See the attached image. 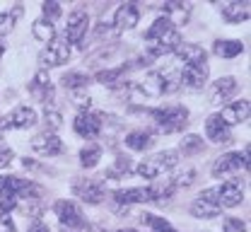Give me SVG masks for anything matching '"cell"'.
Returning <instances> with one entry per match:
<instances>
[{"label":"cell","instance_id":"277c9868","mask_svg":"<svg viewBox=\"0 0 251 232\" xmlns=\"http://www.w3.org/2000/svg\"><path fill=\"white\" fill-rule=\"evenodd\" d=\"M198 199L210 201V203H215L218 208H237V206L244 201V189H242L239 181L227 179V181H222L220 186H210V189L201 191Z\"/></svg>","mask_w":251,"mask_h":232},{"label":"cell","instance_id":"836d02e7","mask_svg":"<svg viewBox=\"0 0 251 232\" xmlns=\"http://www.w3.org/2000/svg\"><path fill=\"white\" fill-rule=\"evenodd\" d=\"M128 172H133V162L128 160V157H119L116 160V167H111V169H106V179H121V177H126Z\"/></svg>","mask_w":251,"mask_h":232},{"label":"cell","instance_id":"ac0fdd59","mask_svg":"<svg viewBox=\"0 0 251 232\" xmlns=\"http://www.w3.org/2000/svg\"><path fill=\"white\" fill-rule=\"evenodd\" d=\"M208 73H210L208 63L184 66V70L179 73V75H181V87H188V90H203L205 82H208Z\"/></svg>","mask_w":251,"mask_h":232},{"label":"cell","instance_id":"6da1fadb","mask_svg":"<svg viewBox=\"0 0 251 232\" xmlns=\"http://www.w3.org/2000/svg\"><path fill=\"white\" fill-rule=\"evenodd\" d=\"M145 41H148V58H159L167 53H174L184 41H181V32L162 15L148 27L145 32Z\"/></svg>","mask_w":251,"mask_h":232},{"label":"cell","instance_id":"d6a6232c","mask_svg":"<svg viewBox=\"0 0 251 232\" xmlns=\"http://www.w3.org/2000/svg\"><path fill=\"white\" fill-rule=\"evenodd\" d=\"M162 85H164V95H172L181 87V75L179 70H162Z\"/></svg>","mask_w":251,"mask_h":232},{"label":"cell","instance_id":"5bb4252c","mask_svg":"<svg viewBox=\"0 0 251 232\" xmlns=\"http://www.w3.org/2000/svg\"><path fill=\"white\" fill-rule=\"evenodd\" d=\"M73 194L85 203H101L106 196V189H104V181H97V179H77L73 184Z\"/></svg>","mask_w":251,"mask_h":232},{"label":"cell","instance_id":"44dd1931","mask_svg":"<svg viewBox=\"0 0 251 232\" xmlns=\"http://www.w3.org/2000/svg\"><path fill=\"white\" fill-rule=\"evenodd\" d=\"M205 135L210 138V143H232V129L220 119L218 114H210L208 119H205Z\"/></svg>","mask_w":251,"mask_h":232},{"label":"cell","instance_id":"52a82bcc","mask_svg":"<svg viewBox=\"0 0 251 232\" xmlns=\"http://www.w3.org/2000/svg\"><path fill=\"white\" fill-rule=\"evenodd\" d=\"M87 29H90V15L87 10L82 7H75L70 15H68V22H65V41L70 46H82L85 36H87Z\"/></svg>","mask_w":251,"mask_h":232},{"label":"cell","instance_id":"83f0119b","mask_svg":"<svg viewBox=\"0 0 251 232\" xmlns=\"http://www.w3.org/2000/svg\"><path fill=\"white\" fill-rule=\"evenodd\" d=\"M31 34H34V39H36V41H44V44H51L53 39H58V34H56V25L46 22L44 17L34 20V25H31Z\"/></svg>","mask_w":251,"mask_h":232},{"label":"cell","instance_id":"9c48e42d","mask_svg":"<svg viewBox=\"0 0 251 232\" xmlns=\"http://www.w3.org/2000/svg\"><path fill=\"white\" fill-rule=\"evenodd\" d=\"M36 121H39V116H36L34 106L20 104V106H15L10 114L0 116V133L2 131H15V129H31Z\"/></svg>","mask_w":251,"mask_h":232},{"label":"cell","instance_id":"f1b7e54d","mask_svg":"<svg viewBox=\"0 0 251 232\" xmlns=\"http://www.w3.org/2000/svg\"><path fill=\"white\" fill-rule=\"evenodd\" d=\"M205 150V143H203V138L201 135H196V133H186L184 138H181V143H179V155H198V153H203Z\"/></svg>","mask_w":251,"mask_h":232},{"label":"cell","instance_id":"8992f818","mask_svg":"<svg viewBox=\"0 0 251 232\" xmlns=\"http://www.w3.org/2000/svg\"><path fill=\"white\" fill-rule=\"evenodd\" d=\"M239 169H249V145L244 148V153H234V150L232 153H222L210 167V174L222 179V177L234 174Z\"/></svg>","mask_w":251,"mask_h":232},{"label":"cell","instance_id":"e575fe53","mask_svg":"<svg viewBox=\"0 0 251 232\" xmlns=\"http://www.w3.org/2000/svg\"><path fill=\"white\" fill-rule=\"evenodd\" d=\"M44 121H46V131L56 133L63 126V119H61V111H56L53 106H46L44 111Z\"/></svg>","mask_w":251,"mask_h":232},{"label":"cell","instance_id":"7c38bea8","mask_svg":"<svg viewBox=\"0 0 251 232\" xmlns=\"http://www.w3.org/2000/svg\"><path fill=\"white\" fill-rule=\"evenodd\" d=\"M29 148L36 155H41V157H53V155H61L63 150H65L63 140L58 138V133H51V131L36 133V135L31 138Z\"/></svg>","mask_w":251,"mask_h":232},{"label":"cell","instance_id":"5b68a950","mask_svg":"<svg viewBox=\"0 0 251 232\" xmlns=\"http://www.w3.org/2000/svg\"><path fill=\"white\" fill-rule=\"evenodd\" d=\"M53 213L58 218V223L63 225L65 232H75V230H85L87 223H85V215L80 210V206L75 201H68V199H61L53 203Z\"/></svg>","mask_w":251,"mask_h":232},{"label":"cell","instance_id":"7402d4cb","mask_svg":"<svg viewBox=\"0 0 251 232\" xmlns=\"http://www.w3.org/2000/svg\"><path fill=\"white\" fill-rule=\"evenodd\" d=\"M220 15H222V20L229 22V25H242V22L249 20V2H237V0L222 2V5H220Z\"/></svg>","mask_w":251,"mask_h":232},{"label":"cell","instance_id":"f35d334b","mask_svg":"<svg viewBox=\"0 0 251 232\" xmlns=\"http://www.w3.org/2000/svg\"><path fill=\"white\" fill-rule=\"evenodd\" d=\"M73 104H75V106H80L82 111H90V106H92V97H90V95H85V92H73Z\"/></svg>","mask_w":251,"mask_h":232},{"label":"cell","instance_id":"ba28073f","mask_svg":"<svg viewBox=\"0 0 251 232\" xmlns=\"http://www.w3.org/2000/svg\"><path fill=\"white\" fill-rule=\"evenodd\" d=\"M70 53H73V46L65 41V39H53L51 44H46V49L39 53V63L41 70H51V68L65 66L70 61Z\"/></svg>","mask_w":251,"mask_h":232},{"label":"cell","instance_id":"1f68e13d","mask_svg":"<svg viewBox=\"0 0 251 232\" xmlns=\"http://www.w3.org/2000/svg\"><path fill=\"white\" fill-rule=\"evenodd\" d=\"M140 223L145 225V228H150L152 232H164L172 223L167 220V218H162V215H155V213H143L140 215Z\"/></svg>","mask_w":251,"mask_h":232},{"label":"cell","instance_id":"d6986e66","mask_svg":"<svg viewBox=\"0 0 251 232\" xmlns=\"http://www.w3.org/2000/svg\"><path fill=\"white\" fill-rule=\"evenodd\" d=\"M157 133L152 129H138V131H130L128 135L124 138V145L128 150H133V153H145V150H150L152 145H155V138Z\"/></svg>","mask_w":251,"mask_h":232},{"label":"cell","instance_id":"2e32d148","mask_svg":"<svg viewBox=\"0 0 251 232\" xmlns=\"http://www.w3.org/2000/svg\"><path fill=\"white\" fill-rule=\"evenodd\" d=\"M249 111H251L249 100H234V102H227L218 116L232 129V126H237V124H244V121L249 119Z\"/></svg>","mask_w":251,"mask_h":232},{"label":"cell","instance_id":"4316f807","mask_svg":"<svg viewBox=\"0 0 251 232\" xmlns=\"http://www.w3.org/2000/svg\"><path fill=\"white\" fill-rule=\"evenodd\" d=\"M191 215L193 218H201V220H213V218H218L220 213H222V208H218L215 203H210V201H203V199H196L191 203Z\"/></svg>","mask_w":251,"mask_h":232},{"label":"cell","instance_id":"9a60e30c","mask_svg":"<svg viewBox=\"0 0 251 232\" xmlns=\"http://www.w3.org/2000/svg\"><path fill=\"white\" fill-rule=\"evenodd\" d=\"M138 22H140V10H138V5L124 2V5L116 7L114 20H111V27L116 29V34H124V32H128V29H133Z\"/></svg>","mask_w":251,"mask_h":232},{"label":"cell","instance_id":"30bf717a","mask_svg":"<svg viewBox=\"0 0 251 232\" xmlns=\"http://www.w3.org/2000/svg\"><path fill=\"white\" fill-rule=\"evenodd\" d=\"M114 201L119 206H135V203H152L157 201V189L155 186H130V189H116L114 194Z\"/></svg>","mask_w":251,"mask_h":232},{"label":"cell","instance_id":"4dcf8cb0","mask_svg":"<svg viewBox=\"0 0 251 232\" xmlns=\"http://www.w3.org/2000/svg\"><path fill=\"white\" fill-rule=\"evenodd\" d=\"M101 145H97V143H87L82 150H80V165L85 167V169H92V167L99 165V160H101Z\"/></svg>","mask_w":251,"mask_h":232},{"label":"cell","instance_id":"8fae6325","mask_svg":"<svg viewBox=\"0 0 251 232\" xmlns=\"http://www.w3.org/2000/svg\"><path fill=\"white\" fill-rule=\"evenodd\" d=\"M73 131L80 138H97L104 131V119L101 111H80L73 121Z\"/></svg>","mask_w":251,"mask_h":232},{"label":"cell","instance_id":"3957f363","mask_svg":"<svg viewBox=\"0 0 251 232\" xmlns=\"http://www.w3.org/2000/svg\"><path fill=\"white\" fill-rule=\"evenodd\" d=\"M179 160L181 157H179L176 150H162V153H157L152 157H145L143 162L133 165V172L138 177H143V179H159L162 174L172 172L174 167L179 165Z\"/></svg>","mask_w":251,"mask_h":232},{"label":"cell","instance_id":"60d3db41","mask_svg":"<svg viewBox=\"0 0 251 232\" xmlns=\"http://www.w3.org/2000/svg\"><path fill=\"white\" fill-rule=\"evenodd\" d=\"M27 232H51V228L46 225V223H41V220H36V223H31L29 230Z\"/></svg>","mask_w":251,"mask_h":232},{"label":"cell","instance_id":"ab89813d","mask_svg":"<svg viewBox=\"0 0 251 232\" xmlns=\"http://www.w3.org/2000/svg\"><path fill=\"white\" fill-rule=\"evenodd\" d=\"M15 160V153H12V148L10 145H5L2 140H0V169L2 167H7L10 162Z\"/></svg>","mask_w":251,"mask_h":232},{"label":"cell","instance_id":"d4e9b609","mask_svg":"<svg viewBox=\"0 0 251 232\" xmlns=\"http://www.w3.org/2000/svg\"><path fill=\"white\" fill-rule=\"evenodd\" d=\"M162 12H164V17L179 29L181 25H186L188 15H191V7L184 5V2H169V5H164L162 7Z\"/></svg>","mask_w":251,"mask_h":232},{"label":"cell","instance_id":"4fadbf2b","mask_svg":"<svg viewBox=\"0 0 251 232\" xmlns=\"http://www.w3.org/2000/svg\"><path fill=\"white\" fill-rule=\"evenodd\" d=\"M27 87H29V95H34V100H39L41 104H46V106H51L53 100H56V87H53V82H51V77H49L46 70H39L29 80Z\"/></svg>","mask_w":251,"mask_h":232},{"label":"cell","instance_id":"cb8c5ba5","mask_svg":"<svg viewBox=\"0 0 251 232\" xmlns=\"http://www.w3.org/2000/svg\"><path fill=\"white\" fill-rule=\"evenodd\" d=\"M213 53L220 58H237L239 53H244V44L239 39H218L213 44Z\"/></svg>","mask_w":251,"mask_h":232},{"label":"cell","instance_id":"8d00e7d4","mask_svg":"<svg viewBox=\"0 0 251 232\" xmlns=\"http://www.w3.org/2000/svg\"><path fill=\"white\" fill-rule=\"evenodd\" d=\"M169 181L174 184V189H186V186H191V184L196 181V169H186V172L176 174V177L169 179Z\"/></svg>","mask_w":251,"mask_h":232},{"label":"cell","instance_id":"7bdbcfd3","mask_svg":"<svg viewBox=\"0 0 251 232\" xmlns=\"http://www.w3.org/2000/svg\"><path fill=\"white\" fill-rule=\"evenodd\" d=\"M164 232H179V230H174V228H172V225H169V228H167V230Z\"/></svg>","mask_w":251,"mask_h":232},{"label":"cell","instance_id":"7a4b0ae2","mask_svg":"<svg viewBox=\"0 0 251 232\" xmlns=\"http://www.w3.org/2000/svg\"><path fill=\"white\" fill-rule=\"evenodd\" d=\"M148 114L155 119L157 129L162 133H181L188 126V109L184 104H169V106L148 109Z\"/></svg>","mask_w":251,"mask_h":232},{"label":"cell","instance_id":"74e56055","mask_svg":"<svg viewBox=\"0 0 251 232\" xmlns=\"http://www.w3.org/2000/svg\"><path fill=\"white\" fill-rule=\"evenodd\" d=\"M222 232H249V228H247V223L239 220V218H225Z\"/></svg>","mask_w":251,"mask_h":232},{"label":"cell","instance_id":"e0dca14e","mask_svg":"<svg viewBox=\"0 0 251 232\" xmlns=\"http://www.w3.org/2000/svg\"><path fill=\"white\" fill-rule=\"evenodd\" d=\"M237 90H239L237 77H234V75H222V77H218V80L213 82V87H210V102L225 106L227 102L234 97Z\"/></svg>","mask_w":251,"mask_h":232},{"label":"cell","instance_id":"ffe728a7","mask_svg":"<svg viewBox=\"0 0 251 232\" xmlns=\"http://www.w3.org/2000/svg\"><path fill=\"white\" fill-rule=\"evenodd\" d=\"M130 92H138L140 97H148V100H155V97H162L164 95V85H162V73L159 70H152L150 75H145L143 82L133 85Z\"/></svg>","mask_w":251,"mask_h":232},{"label":"cell","instance_id":"b9f144b4","mask_svg":"<svg viewBox=\"0 0 251 232\" xmlns=\"http://www.w3.org/2000/svg\"><path fill=\"white\" fill-rule=\"evenodd\" d=\"M5 49H7V44H5V39L0 36V58H2V53H5Z\"/></svg>","mask_w":251,"mask_h":232},{"label":"cell","instance_id":"d590c367","mask_svg":"<svg viewBox=\"0 0 251 232\" xmlns=\"http://www.w3.org/2000/svg\"><path fill=\"white\" fill-rule=\"evenodd\" d=\"M41 12H44V20L53 25V22H56V20L63 15V7H61V2L49 0V2H41Z\"/></svg>","mask_w":251,"mask_h":232},{"label":"cell","instance_id":"603a6c76","mask_svg":"<svg viewBox=\"0 0 251 232\" xmlns=\"http://www.w3.org/2000/svg\"><path fill=\"white\" fill-rule=\"evenodd\" d=\"M174 56L184 63V66H196V63H208V51L198 44H181Z\"/></svg>","mask_w":251,"mask_h":232},{"label":"cell","instance_id":"484cf974","mask_svg":"<svg viewBox=\"0 0 251 232\" xmlns=\"http://www.w3.org/2000/svg\"><path fill=\"white\" fill-rule=\"evenodd\" d=\"M90 82H92V77L87 73H80V70H70V73H65L61 77V85L65 90H70V92H82Z\"/></svg>","mask_w":251,"mask_h":232},{"label":"cell","instance_id":"ee69618b","mask_svg":"<svg viewBox=\"0 0 251 232\" xmlns=\"http://www.w3.org/2000/svg\"><path fill=\"white\" fill-rule=\"evenodd\" d=\"M116 232H138V230H116Z\"/></svg>","mask_w":251,"mask_h":232},{"label":"cell","instance_id":"f546056e","mask_svg":"<svg viewBox=\"0 0 251 232\" xmlns=\"http://www.w3.org/2000/svg\"><path fill=\"white\" fill-rule=\"evenodd\" d=\"M22 12H25L22 5H15L12 10L0 12V36H7V34L15 29V25H17V20L22 17Z\"/></svg>","mask_w":251,"mask_h":232}]
</instances>
